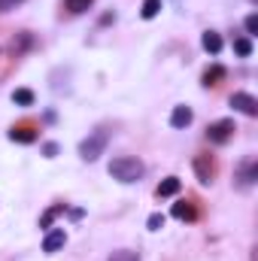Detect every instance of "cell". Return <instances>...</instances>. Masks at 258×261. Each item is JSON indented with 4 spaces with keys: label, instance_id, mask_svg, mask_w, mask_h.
Wrapping results in <instances>:
<instances>
[{
    "label": "cell",
    "instance_id": "52a82bcc",
    "mask_svg": "<svg viewBox=\"0 0 258 261\" xmlns=\"http://www.w3.org/2000/svg\"><path fill=\"white\" fill-rule=\"evenodd\" d=\"M192 119H194L192 107H176V110L170 113V125H173V128H189Z\"/></svg>",
    "mask_w": 258,
    "mask_h": 261
},
{
    "label": "cell",
    "instance_id": "9a60e30c",
    "mask_svg": "<svg viewBox=\"0 0 258 261\" xmlns=\"http://www.w3.org/2000/svg\"><path fill=\"white\" fill-rule=\"evenodd\" d=\"M158 12H161V0H143V9H140L143 18H155Z\"/></svg>",
    "mask_w": 258,
    "mask_h": 261
},
{
    "label": "cell",
    "instance_id": "ba28073f",
    "mask_svg": "<svg viewBox=\"0 0 258 261\" xmlns=\"http://www.w3.org/2000/svg\"><path fill=\"white\" fill-rule=\"evenodd\" d=\"M173 216L183 219V222H194L197 219V210H194L192 200H179V203H173Z\"/></svg>",
    "mask_w": 258,
    "mask_h": 261
},
{
    "label": "cell",
    "instance_id": "4fadbf2b",
    "mask_svg": "<svg viewBox=\"0 0 258 261\" xmlns=\"http://www.w3.org/2000/svg\"><path fill=\"white\" fill-rule=\"evenodd\" d=\"M219 79H225V67H219V64L207 67V73H203V85H207V88H210V85H219Z\"/></svg>",
    "mask_w": 258,
    "mask_h": 261
},
{
    "label": "cell",
    "instance_id": "ac0fdd59",
    "mask_svg": "<svg viewBox=\"0 0 258 261\" xmlns=\"http://www.w3.org/2000/svg\"><path fill=\"white\" fill-rule=\"evenodd\" d=\"M107 261H140V252H134V249H116Z\"/></svg>",
    "mask_w": 258,
    "mask_h": 261
},
{
    "label": "cell",
    "instance_id": "ffe728a7",
    "mask_svg": "<svg viewBox=\"0 0 258 261\" xmlns=\"http://www.w3.org/2000/svg\"><path fill=\"white\" fill-rule=\"evenodd\" d=\"M28 46H31V34H21V37H18V43L12 40V55H21Z\"/></svg>",
    "mask_w": 258,
    "mask_h": 261
},
{
    "label": "cell",
    "instance_id": "cb8c5ba5",
    "mask_svg": "<svg viewBox=\"0 0 258 261\" xmlns=\"http://www.w3.org/2000/svg\"><path fill=\"white\" fill-rule=\"evenodd\" d=\"M43 152H46V158H55V155H58V146H55V143H46Z\"/></svg>",
    "mask_w": 258,
    "mask_h": 261
},
{
    "label": "cell",
    "instance_id": "d6986e66",
    "mask_svg": "<svg viewBox=\"0 0 258 261\" xmlns=\"http://www.w3.org/2000/svg\"><path fill=\"white\" fill-rule=\"evenodd\" d=\"M234 52H237L240 58H249V55H252V43H249L246 37H243V40H234Z\"/></svg>",
    "mask_w": 258,
    "mask_h": 261
},
{
    "label": "cell",
    "instance_id": "7c38bea8",
    "mask_svg": "<svg viewBox=\"0 0 258 261\" xmlns=\"http://www.w3.org/2000/svg\"><path fill=\"white\" fill-rule=\"evenodd\" d=\"M61 213H64V203H55V206H49V210L40 216V228H52V222H55Z\"/></svg>",
    "mask_w": 258,
    "mask_h": 261
},
{
    "label": "cell",
    "instance_id": "30bf717a",
    "mask_svg": "<svg viewBox=\"0 0 258 261\" xmlns=\"http://www.w3.org/2000/svg\"><path fill=\"white\" fill-rule=\"evenodd\" d=\"M179 189H183V182H179L176 176H167V179L155 189V195L158 197H173V195H179Z\"/></svg>",
    "mask_w": 258,
    "mask_h": 261
},
{
    "label": "cell",
    "instance_id": "2e32d148",
    "mask_svg": "<svg viewBox=\"0 0 258 261\" xmlns=\"http://www.w3.org/2000/svg\"><path fill=\"white\" fill-rule=\"evenodd\" d=\"M255 176H258V164L252 161V164H246V167H243V173H240V186H252V182H255Z\"/></svg>",
    "mask_w": 258,
    "mask_h": 261
},
{
    "label": "cell",
    "instance_id": "603a6c76",
    "mask_svg": "<svg viewBox=\"0 0 258 261\" xmlns=\"http://www.w3.org/2000/svg\"><path fill=\"white\" fill-rule=\"evenodd\" d=\"M18 3H24V0H0V12H9V9H15Z\"/></svg>",
    "mask_w": 258,
    "mask_h": 261
},
{
    "label": "cell",
    "instance_id": "5b68a950",
    "mask_svg": "<svg viewBox=\"0 0 258 261\" xmlns=\"http://www.w3.org/2000/svg\"><path fill=\"white\" fill-rule=\"evenodd\" d=\"M194 173H197V179H200L203 186H210L213 176H216V161H213L210 155H197V158H194Z\"/></svg>",
    "mask_w": 258,
    "mask_h": 261
},
{
    "label": "cell",
    "instance_id": "8992f818",
    "mask_svg": "<svg viewBox=\"0 0 258 261\" xmlns=\"http://www.w3.org/2000/svg\"><path fill=\"white\" fill-rule=\"evenodd\" d=\"M64 243H67V234L61 231V228H58V231H49V234H46V240H43V252H49V255H52V252H58Z\"/></svg>",
    "mask_w": 258,
    "mask_h": 261
},
{
    "label": "cell",
    "instance_id": "e0dca14e",
    "mask_svg": "<svg viewBox=\"0 0 258 261\" xmlns=\"http://www.w3.org/2000/svg\"><path fill=\"white\" fill-rule=\"evenodd\" d=\"M12 100H15L18 107H31V103H34V91H31V88H18V91L12 94Z\"/></svg>",
    "mask_w": 258,
    "mask_h": 261
},
{
    "label": "cell",
    "instance_id": "44dd1931",
    "mask_svg": "<svg viewBox=\"0 0 258 261\" xmlns=\"http://www.w3.org/2000/svg\"><path fill=\"white\" fill-rule=\"evenodd\" d=\"M149 228H152V231H161V228H164V216H161V213H152V216H149Z\"/></svg>",
    "mask_w": 258,
    "mask_h": 261
},
{
    "label": "cell",
    "instance_id": "9c48e42d",
    "mask_svg": "<svg viewBox=\"0 0 258 261\" xmlns=\"http://www.w3.org/2000/svg\"><path fill=\"white\" fill-rule=\"evenodd\" d=\"M9 140L12 143H34L37 140V130L31 128V125H18V128L9 130Z\"/></svg>",
    "mask_w": 258,
    "mask_h": 261
},
{
    "label": "cell",
    "instance_id": "5bb4252c",
    "mask_svg": "<svg viewBox=\"0 0 258 261\" xmlns=\"http://www.w3.org/2000/svg\"><path fill=\"white\" fill-rule=\"evenodd\" d=\"M91 3H94V0H64V9L70 15H79V12L91 9Z\"/></svg>",
    "mask_w": 258,
    "mask_h": 261
},
{
    "label": "cell",
    "instance_id": "7a4b0ae2",
    "mask_svg": "<svg viewBox=\"0 0 258 261\" xmlns=\"http://www.w3.org/2000/svg\"><path fill=\"white\" fill-rule=\"evenodd\" d=\"M107 143H110V130H107V128L91 130V134L79 143V158H82V161H97V158L104 155Z\"/></svg>",
    "mask_w": 258,
    "mask_h": 261
},
{
    "label": "cell",
    "instance_id": "8fae6325",
    "mask_svg": "<svg viewBox=\"0 0 258 261\" xmlns=\"http://www.w3.org/2000/svg\"><path fill=\"white\" fill-rule=\"evenodd\" d=\"M200 46H203L210 55H219V52H222V37H219L216 31H207V34L200 37Z\"/></svg>",
    "mask_w": 258,
    "mask_h": 261
},
{
    "label": "cell",
    "instance_id": "277c9868",
    "mask_svg": "<svg viewBox=\"0 0 258 261\" xmlns=\"http://www.w3.org/2000/svg\"><path fill=\"white\" fill-rule=\"evenodd\" d=\"M231 107L240 110L243 116H258V100L252 94H246V91H234L231 94Z\"/></svg>",
    "mask_w": 258,
    "mask_h": 261
},
{
    "label": "cell",
    "instance_id": "3957f363",
    "mask_svg": "<svg viewBox=\"0 0 258 261\" xmlns=\"http://www.w3.org/2000/svg\"><path fill=\"white\" fill-rule=\"evenodd\" d=\"M234 122L231 119H222V122H216V125H210L207 128V140L210 143H216V146H222V143H228L231 137H234Z\"/></svg>",
    "mask_w": 258,
    "mask_h": 261
},
{
    "label": "cell",
    "instance_id": "6da1fadb",
    "mask_svg": "<svg viewBox=\"0 0 258 261\" xmlns=\"http://www.w3.org/2000/svg\"><path fill=\"white\" fill-rule=\"evenodd\" d=\"M143 173H146V164H143L140 158H128V155H122V158H113V161H110V176L119 179V182H125V186L137 182Z\"/></svg>",
    "mask_w": 258,
    "mask_h": 261
},
{
    "label": "cell",
    "instance_id": "7402d4cb",
    "mask_svg": "<svg viewBox=\"0 0 258 261\" xmlns=\"http://www.w3.org/2000/svg\"><path fill=\"white\" fill-rule=\"evenodd\" d=\"M246 31H249V37L258 34V15H249V18H246Z\"/></svg>",
    "mask_w": 258,
    "mask_h": 261
}]
</instances>
